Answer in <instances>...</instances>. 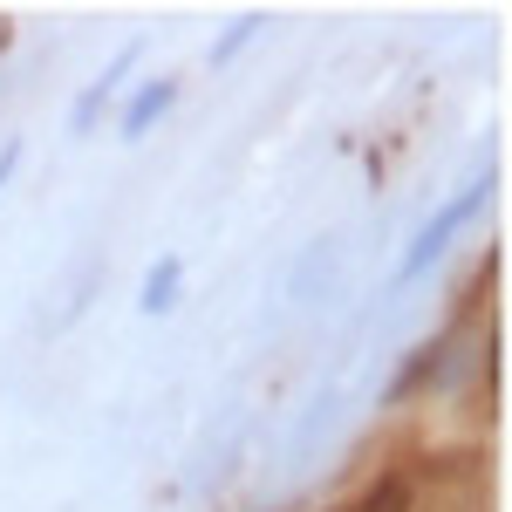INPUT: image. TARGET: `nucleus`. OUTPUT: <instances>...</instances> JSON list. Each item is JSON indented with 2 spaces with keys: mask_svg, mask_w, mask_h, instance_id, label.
<instances>
[{
  "mask_svg": "<svg viewBox=\"0 0 512 512\" xmlns=\"http://www.w3.org/2000/svg\"><path fill=\"white\" fill-rule=\"evenodd\" d=\"M485 198H492V178H478L472 192L465 198H451V205H444V212H437L431 226H424V233H417V246H410V253H403V267H396V287H403V280H417L424 274V267H431L437 253H444V239L458 233V226H465V219H472L478 205H485Z\"/></svg>",
  "mask_w": 512,
  "mask_h": 512,
  "instance_id": "f257e3e1",
  "label": "nucleus"
},
{
  "mask_svg": "<svg viewBox=\"0 0 512 512\" xmlns=\"http://www.w3.org/2000/svg\"><path fill=\"white\" fill-rule=\"evenodd\" d=\"M171 96H178V82H171V76L144 82V89L130 96V110H123V137H144V130H151V117H164V110H171Z\"/></svg>",
  "mask_w": 512,
  "mask_h": 512,
  "instance_id": "f03ea898",
  "label": "nucleus"
},
{
  "mask_svg": "<svg viewBox=\"0 0 512 512\" xmlns=\"http://www.w3.org/2000/svg\"><path fill=\"white\" fill-rule=\"evenodd\" d=\"M349 512H410V485H403V478H383V485H369Z\"/></svg>",
  "mask_w": 512,
  "mask_h": 512,
  "instance_id": "7ed1b4c3",
  "label": "nucleus"
},
{
  "mask_svg": "<svg viewBox=\"0 0 512 512\" xmlns=\"http://www.w3.org/2000/svg\"><path fill=\"white\" fill-rule=\"evenodd\" d=\"M178 301V260H164L158 274H151V287H144V315H164Z\"/></svg>",
  "mask_w": 512,
  "mask_h": 512,
  "instance_id": "20e7f679",
  "label": "nucleus"
},
{
  "mask_svg": "<svg viewBox=\"0 0 512 512\" xmlns=\"http://www.w3.org/2000/svg\"><path fill=\"white\" fill-rule=\"evenodd\" d=\"M253 28H260V14H246V21H233V35H226V41H219V48H212V62H226V55H233L239 41L253 35Z\"/></svg>",
  "mask_w": 512,
  "mask_h": 512,
  "instance_id": "39448f33",
  "label": "nucleus"
}]
</instances>
